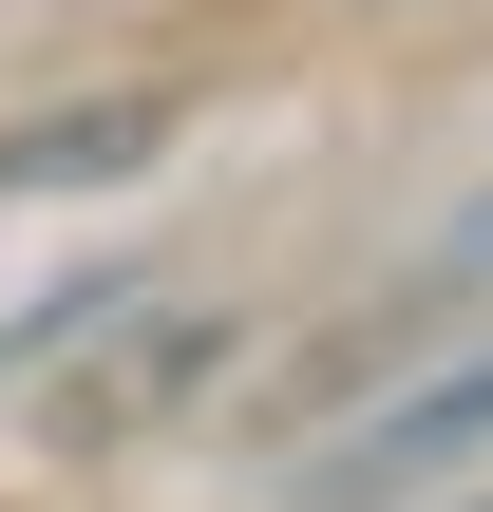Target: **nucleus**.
Here are the masks:
<instances>
[{"label": "nucleus", "mask_w": 493, "mask_h": 512, "mask_svg": "<svg viewBox=\"0 0 493 512\" xmlns=\"http://www.w3.org/2000/svg\"><path fill=\"white\" fill-rule=\"evenodd\" d=\"M456 437H493V342L437 380V399H399V418H361L342 456H323V512H361V494H399V475H437Z\"/></svg>", "instance_id": "1"}, {"label": "nucleus", "mask_w": 493, "mask_h": 512, "mask_svg": "<svg viewBox=\"0 0 493 512\" xmlns=\"http://www.w3.org/2000/svg\"><path fill=\"white\" fill-rule=\"evenodd\" d=\"M133 152H152V114H38V133H0V190H95Z\"/></svg>", "instance_id": "2"}]
</instances>
